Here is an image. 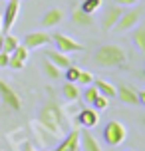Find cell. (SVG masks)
Wrapping results in <instances>:
<instances>
[{
    "label": "cell",
    "mask_w": 145,
    "mask_h": 151,
    "mask_svg": "<svg viewBox=\"0 0 145 151\" xmlns=\"http://www.w3.org/2000/svg\"><path fill=\"white\" fill-rule=\"evenodd\" d=\"M107 106H109V98L101 96V93H98V96H95V99L92 101V107H93V109H98V111L107 109Z\"/></svg>",
    "instance_id": "cell-24"
},
{
    "label": "cell",
    "mask_w": 145,
    "mask_h": 151,
    "mask_svg": "<svg viewBox=\"0 0 145 151\" xmlns=\"http://www.w3.org/2000/svg\"><path fill=\"white\" fill-rule=\"evenodd\" d=\"M20 14V0H8L6 8H4V16H2V30L10 32Z\"/></svg>",
    "instance_id": "cell-8"
},
{
    "label": "cell",
    "mask_w": 145,
    "mask_h": 151,
    "mask_svg": "<svg viewBox=\"0 0 145 151\" xmlns=\"http://www.w3.org/2000/svg\"><path fill=\"white\" fill-rule=\"evenodd\" d=\"M103 139H106V143L109 147H117L127 139V129H125V125L121 121L111 119V121H107V125L103 127Z\"/></svg>",
    "instance_id": "cell-3"
},
{
    "label": "cell",
    "mask_w": 145,
    "mask_h": 151,
    "mask_svg": "<svg viewBox=\"0 0 145 151\" xmlns=\"http://www.w3.org/2000/svg\"><path fill=\"white\" fill-rule=\"evenodd\" d=\"M115 98H119L121 104H127V106H139V98H137V90L131 88V86H117V91H115Z\"/></svg>",
    "instance_id": "cell-9"
},
{
    "label": "cell",
    "mask_w": 145,
    "mask_h": 151,
    "mask_svg": "<svg viewBox=\"0 0 145 151\" xmlns=\"http://www.w3.org/2000/svg\"><path fill=\"white\" fill-rule=\"evenodd\" d=\"M42 68H44V74H46L48 78H52V80H58V78H62V70L58 68L56 64H52L48 58L42 62Z\"/></svg>",
    "instance_id": "cell-20"
},
{
    "label": "cell",
    "mask_w": 145,
    "mask_h": 151,
    "mask_svg": "<svg viewBox=\"0 0 145 151\" xmlns=\"http://www.w3.org/2000/svg\"><path fill=\"white\" fill-rule=\"evenodd\" d=\"M0 99H2V104H4L10 111H20V109H22V99H20V96H18L4 80H0Z\"/></svg>",
    "instance_id": "cell-6"
},
{
    "label": "cell",
    "mask_w": 145,
    "mask_h": 151,
    "mask_svg": "<svg viewBox=\"0 0 145 151\" xmlns=\"http://www.w3.org/2000/svg\"><path fill=\"white\" fill-rule=\"evenodd\" d=\"M133 44L137 46V50L141 54H145V26L143 24H137L135 30H133Z\"/></svg>",
    "instance_id": "cell-18"
},
{
    "label": "cell",
    "mask_w": 145,
    "mask_h": 151,
    "mask_svg": "<svg viewBox=\"0 0 145 151\" xmlns=\"http://www.w3.org/2000/svg\"><path fill=\"white\" fill-rule=\"evenodd\" d=\"M78 74H80V68H76V66L70 64L68 68H66V82H76Z\"/></svg>",
    "instance_id": "cell-27"
},
{
    "label": "cell",
    "mask_w": 145,
    "mask_h": 151,
    "mask_svg": "<svg viewBox=\"0 0 145 151\" xmlns=\"http://www.w3.org/2000/svg\"><path fill=\"white\" fill-rule=\"evenodd\" d=\"M46 58L52 64H56L60 70H66L72 64V60H70V56L68 54H64V52H60V50H50V52H46Z\"/></svg>",
    "instance_id": "cell-15"
},
{
    "label": "cell",
    "mask_w": 145,
    "mask_h": 151,
    "mask_svg": "<svg viewBox=\"0 0 145 151\" xmlns=\"http://www.w3.org/2000/svg\"><path fill=\"white\" fill-rule=\"evenodd\" d=\"M38 123L54 137H64L68 133V119L64 117L62 107L54 99H50L48 104L42 106V109L38 113Z\"/></svg>",
    "instance_id": "cell-1"
},
{
    "label": "cell",
    "mask_w": 145,
    "mask_h": 151,
    "mask_svg": "<svg viewBox=\"0 0 145 151\" xmlns=\"http://www.w3.org/2000/svg\"><path fill=\"white\" fill-rule=\"evenodd\" d=\"M141 0H115V4H119V6L123 8H129V6H135V4H139Z\"/></svg>",
    "instance_id": "cell-29"
},
{
    "label": "cell",
    "mask_w": 145,
    "mask_h": 151,
    "mask_svg": "<svg viewBox=\"0 0 145 151\" xmlns=\"http://www.w3.org/2000/svg\"><path fill=\"white\" fill-rule=\"evenodd\" d=\"M50 42H52V34H48V32H30L22 38V44L28 50H38L42 46H48Z\"/></svg>",
    "instance_id": "cell-7"
},
{
    "label": "cell",
    "mask_w": 145,
    "mask_h": 151,
    "mask_svg": "<svg viewBox=\"0 0 145 151\" xmlns=\"http://www.w3.org/2000/svg\"><path fill=\"white\" fill-rule=\"evenodd\" d=\"M24 66H26V62H22L20 58H16V56H12V54H10V60H8V68H12V70H22Z\"/></svg>",
    "instance_id": "cell-28"
},
{
    "label": "cell",
    "mask_w": 145,
    "mask_h": 151,
    "mask_svg": "<svg viewBox=\"0 0 145 151\" xmlns=\"http://www.w3.org/2000/svg\"><path fill=\"white\" fill-rule=\"evenodd\" d=\"M80 135H82V149L84 151H101L98 139H95L90 131H84V133H80Z\"/></svg>",
    "instance_id": "cell-17"
},
{
    "label": "cell",
    "mask_w": 145,
    "mask_h": 151,
    "mask_svg": "<svg viewBox=\"0 0 145 151\" xmlns=\"http://www.w3.org/2000/svg\"><path fill=\"white\" fill-rule=\"evenodd\" d=\"M76 83H78V86H92V83H93V76H92V72H88V70H80Z\"/></svg>",
    "instance_id": "cell-23"
},
{
    "label": "cell",
    "mask_w": 145,
    "mask_h": 151,
    "mask_svg": "<svg viewBox=\"0 0 145 151\" xmlns=\"http://www.w3.org/2000/svg\"><path fill=\"white\" fill-rule=\"evenodd\" d=\"M127 60V52L117 44H106L98 48V52L93 54V64L98 68H117L123 66Z\"/></svg>",
    "instance_id": "cell-2"
},
{
    "label": "cell",
    "mask_w": 145,
    "mask_h": 151,
    "mask_svg": "<svg viewBox=\"0 0 145 151\" xmlns=\"http://www.w3.org/2000/svg\"><path fill=\"white\" fill-rule=\"evenodd\" d=\"M93 86L98 88V91L101 93V96H106V98H109V99L115 98L117 88H115L111 82H107V80H93Z\"/></svg>",
    "instance_id": "cell-16"
},
{
    "label": "cell",
    "mask_w": 145,
    "mask_h": 151,
    "mask_svg": "<svg viewBox=\"0 0 145 151\" xmlns=\"http://www.w3.org/2000/svg\"><path fill=\"white\" fill-rule=\"evenodd\" d=\"M101 6H103V0H84V2L80 4V8H82L84 12H88V14L98 12Z\"/></svg>",
    "instance_id": "cell-22"
},
{
    "label": "cell",
    "mask_w": 145,
    "mask_h": 151,
    "mask_svg": "<svg viewBox=\"0 0 145 151\" xmlns=\"http://www.w3.org/2000/svg\"><path fill=\"white\" fill-rule=\"evenodd\" d=\"M52 42L56 44V50H60L64 54H74V52H84V46L76 42L72 36L68 34H62V32H56L52 34Z\"/></svg>",
    "instance_id": "cell-5"
},
{
    "label": "cell",
    "mask_w": 145,
    "mask_h": 151,
    "mask_svg": "<svg viewBox=\"0 0 145 151\" xmlns=\"http://www.w3.org/2000/svg\"><path fill=\"white\" fill-rule=\"evenodd\" d=\"M72 22L76 26H82V28H92L95 20H93V14H88L80 6H74L72 8Z\"/></svg>",
    "instance_id": "cell-14"
},
{
    "label": "cell",
    "mask_w": 145,
    "mask_h": 151,
    "mask_svg": "<svg viewBox=\"0 0 145 151\" xmlns=\"http://www.w3.org/2000/svg\"><path fill=\"white\" fill-rule=\"evenodd\" d=\"M78 123L85 129L95 127L99 123V111L93 109V107H84V109L80 111V115H78Z\"/></svg>",
    "instance_id": "cell-11"
},
{
    "label": "cell",
    "mask_w": 145,
    "mask_h": 151,
    "mask_svg": "<svg viewBox=\"0 0 145 151\" xmlns=\"http://www.w3.org/2000/svg\"><path fill=\"white\" fill-rule=\"evenodd\" d=\"M0 32H2V16H0Z\"/></svg>",
    "instance_id": "cell-32"
},
{
    "label": "cell",
    "mask_w": 145,
    "mask_h": 151,
    "mask_svg": "<svg viewBox=\"0 0 145 151\" xmlns=\"http://www.w3.org/2000/svg\"><path fill=\"white\" fill-rule=\"evenodd\" d=\"M12 56L20 58L22 62H28V58H30V50H28L24 44H18V46H16V50L12 52Z\"/></svg>",
    "instance_id": "cell-25"
},
{
    "label": "cell",
    "mask_w": 145,
    "mask_h": 151,
    "mask_svg": "<svg viewBox=\"0 0 145 151\" xmlns=\"http://www.w3.org/2000/svg\"><path fill=\"white\" fill-rule=\"evenodd\" d=\"M127 151H135V149H127Z\"/></svg>",
    "instance_id": "cell-34"
},
{
    "label": "cell",
    "mask_w": 145,
    "mask_h": 151,
    "mask_svg": "<svg viewBox=\"0 0 145 151\" xmlns=\"http://www.w3.org/2000/svg\"><path fill=\"white\" fill-rule=\"evenodd\" d=\"M64 18H66V12L60 6H52L46 14L42 16V26L44 28H54V26L64 22Z\"/></svg>",
    "instance_id": "cell-12"
},
{
    "label": "cell",
    "mask_w": 145,
    "mask_h": 151,
    "mask_svg": "<svg viewBox=\"0 0 145 151\" xmlns=\"http://www.w3.org/2000/svg\"><path fill=\"white\" fill-rule=\"evenodd\" d=\"M8 60H10V54H6L4 50H0V68H6Z\"/></svg>",
    "instance_id": "cell-30"
},
{
    "label": "cell",
    "mask_w": 145,
    "mask_h": 151,
    "mask_svg": "<svg viewBox=\"0 0 145 151\" xmlns=\"http://www.w3.org/2000/svg\"><path fill=\"white\" fill-rule=\"evenodd\" d=\"M0 50H2V36H0Z\"/></svg>",
    "instance_id": "cell-33"
},
{
    "label": "cell",
    "mask_w": 145,
    "mask_h": 151,
    "mask_svg": "<svg viewBox=\"0 0 145 151\" xmlns=\"http://www.w3.org/2000/svg\"><path fill=\"white\" fill-rule=\"evenodd\" d=\"M26 151H36V149H34L32 145H26Z\"/></svg>",
    "instance_id": "cell-31"
},
{
    "label": "cell",
    "mask_w": 145,
    "mask_h": 151,
    "mask_svg": "<svg viewBox=\"0 0 145 151\" xmlns=\"http://www.w3.org/2000/svg\"><path fill=\"white\" fill-rule=\"evenodd\" d=\"M62 93H64V98L68 99V101H78L80 99V86L76 82H66Z\"/></svg>",
    "instance_id": "cell-19"
},
{
    "label": "cell",
    "mask_w": 145,
    "mask_h": 151,
    "mask_svg": "<svg viewBox=\"0 0 145 151\" xmlns=\"http://www.w3.org/2000/svg\"><path fill=\"white\" fill-rule=\"evenodd\" d=\"M121 12H123V6H119V4L107 8L106 14H103V18H101V26H103V30H106V32H111V30H113V26L117 24V20H119Z\"/></svg>",
    "instance_id": "cell-13"
},
{
    "label": "cell",
    "mask_w": 145,
    "mask_h": 151,
    "mask_svg": "<svg viewBox=\"0 0 145 151\" xmlns=\"http://www.w3.org/2000/svg\"><path fill=\"white\" fill-rule=\"evenodd\" d=\"M98 93H99V91H98V88H95V86L92 83V86H90V88L85 90V93H84V101L92 106V101L95 99V96H98Z\"/></svg>",
    "instance_id": "cell-26"
},
{
    "label": "cell",
    "mask_w": 145,
    "mask_h": 151,
    "mask_svg": "<svg viewBox=\"0 0 145 151\" xmlns=\"http://www.w3.org/2000/svg\"><path fill=\"white\" fill-rule=\"evenodd\" d=\"M20 44V42H18V38L16 36H12V34H4V36H2V50H4V52L6 54H12L16 50V46Z\"/></svg>",
    "instance_id": "cell-21"
},
{
    "label": "cell",
    "mask_w": 145,
    "mask_h": 151,
    "mask_svg": "<svg viewBox=\"0 0 145 151\" xmlns=\"http://www.w3.org/2000/svg\"><path fill=\"white\" fill-rule=\"evenodd\" d=\"M54 151H80V131L78 129L68 131Z\"/></svg>",
    "instance_id": "cell-10"
},
{
    "label": "cell",
    "mask_w": 145,
    "mask_h": 151,
    "mask_svg": "<svg viewBox=\"0 0 145 151\" xmlns=\"http://www.w3.org/2000/svg\"><path fill=\"white\" fill-rule=\"evenodd\" d=\"M139 20H141V10H139V8L123 10L121 16H119V20H117V24L113 26V30L115 32H129L139 24Z\"/></svg>",
    "instance_id": "cell-4"
}]
</instances>
